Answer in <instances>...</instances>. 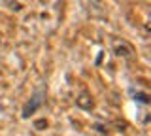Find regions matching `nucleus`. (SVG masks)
Returning a JSON list of instances; mask_svg holds the SVG:
<instances>
[{"label": "nucleus", "mask_w": 151, "mask_h": 136, "mask_svg": "<svg viewBox=\"0 0 151 136\" xmlns=\"http://www.w3.org/2000/svg\"><path fill=\"white\" fill-rule=\"evenodd\" d=\"M42 102H44V91H36L34 95H32V98L25 104V108H23V117H28L30 114H34V112L38 110V108L42 106Z\"/></svg>", "instance_id": "1"}, {"label": "nucleus", "mask_w": 151, "mask_h": 136, "mask_svg": "<svg viewBox=\"0 0 151 136\" xmlns=\"http://www.w3.org/2000/svg\"><path fill=\"white\" fill-rule=\"evenodd\" d=\"M113 51H115V55H119V57H123V59H132L134 57V49H132L127 42H123V40L113 42Z\"/></svg>", "instance_id": "2"}, {"label": "nucleus", "mask_w": 151, "mask_h": 136, "mask_svg": "<svg viewBox=\"0 0 151 136\" xmlns=\"http://www.w3.org/2000/svg\"><path fill=\"white\" fill-rule=\"evenodd\" d=\"M87 98H89V95H85V93H83V95L78 98V106H81V108H91V106H93V100H87Z\"/></svg>", "instance_id": "3"}, {"label": "nucleus", "mask_w": 151, "mask_h": 136, "mask_svg": "<svg viewBox=\"0 0 151 136\" xmlns=\"http://www.w3.org/2000/svg\"><path fill=\"white\" fill-rule=\"evenodd\" d=\"M134 100L142 102V104H147V102H149V95H147V93H136V95H134Z\"/></svg>", "instance_id": "4"}, {"label": "nucleus", "mask_w": 151, "mask_h": 136, "mask_svg": "<svg viewBox=\"0 0 151 136\" xmlns=\"http://www.w3.org/2000/svg\"><path fill=\"white\" fill-rule=\"evenodd\" d=\"M45 125H47L45 119H40V121H36V123H34V127H38V129H40V127H45Z\"/></svg>", "instance_id": "5"}]
</instances>
